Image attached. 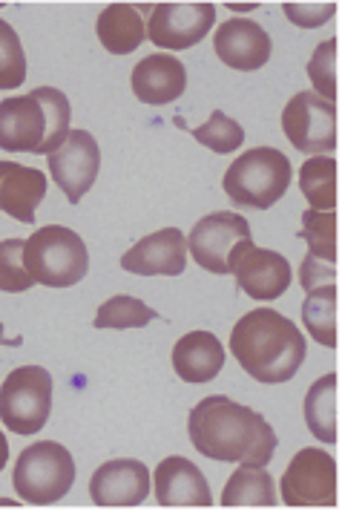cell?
<instances>
[{
  "instance_id": "7a4b0ae2",
  "label": "cell",
  "mask_w": 342,
  "mask_h": 512,
  "mask_svg": "<svg viewBox=\"0 0 342 512\" xmlns=\"http://www.w3.org/2000/svg\"><path fill=\"white\" fill-rule=\"evenodd\" d=\"M230 351L259 383H288L305 363L308 343L299 326L274 308H256L230 331Z\"/></svg>"
},
{
  "instance_id": "d4e9b609",
  "label": "cell",
  "mask_w": 342,
  "mask_h": 512,
  "mask_svg": "<svg viewBox=\"0 0 342 512\" xmlns=\"http://www.w3.org/2000/svg\"><path fill=\"white\" fill-rule=\"evenodd\" d=\"M337 159L314 156L299 170V187L311 210H337Z\"/></svg>"
},
{
  "instance_id": "1f68e13d",
  "label": "cell",
  "mask_w": 342,
  "mask_h": 512,
  "mask_svg": "<svg viewBox=\"0 0 342 512\" xmlns=\"http://www.w3.org/2000/svg\"><path fill=\"white\" fill-rule=\"evenodd\" d=\"M285 15L297 26L317 29L337 15V3H285Z\"/></svg>"
},
{
  "instance_id": "ffe728a7",
  "label": "cell",
  "mask_w": 342,
  "mask_h": 512,
  "mask_svg": "<svg viewBox=\"0 0 342 512\" xmlns=\"http://www.w3.org/2000/svg\"><path fill=\"white\" fill-rule=\"evenodd\" d=\"M144 12H153V6H147V3H110L98 15V24H95L98 41L104 44V49L113 55L136 52L147 38Z\"/></svg>"
},
{
  "instance_id": "3957f363",
  "label": "cell",
  "mask_w": 342,
  "mask_h": 512,
  "mask_svg": "<svg viewBox=\"0 0 342 512\" xmlns=\"http://www.w3.org/2000/svg\"><path fill=\"white\" fill-rule=\"evenodd\" d=\"M69 98L55 87L0 101V147L9 153H55L69 136Z\"/></svg>"
},
{
  "instance_id": "5bb4252c",
  "label": "cell",
  "mask_w": 342,
  "mask_h": 512,
  "mask_svg": "<svg viewBox=\"0 0 342 512\" xmlns=\"http://www.w3.org/2000/svg\"><path fill=\"white\" fill-rule=\"evenodd\" d=\"M121 268L136 277H179L187 268V236L179 228L150 233L121 256Z\"/></svg>"
},
{
  "instance_id": "e0dca14e",
  "label": "cell",
  "mask_w": 342,
  "mask_h": 512,
  "mask_svg": "<svg viewBox=\"0 0 342 512\" xmlns=\"http://www.w3.org/2000/svg\"><path fill=\"white\" fill-rule=\"evenodd\" d=\"M156 501L161 507H210L213 495L202 469L182 455L156 466Z\"/></svg>"
},
{
  "instance_id": "8fae6325",
  "label": "cell",
  "mask_w": 342,
  "mask_h": 512,
  "mask_svg": "<svg viewBox=\"0 0 342 512\" xmlns=\"http://www.w3.org/2000/svg\"><path fill=\"white\" fill-rule=\"evenodd\" d=\"M251 239V225L245 216L219 210L199 219L187 236L190 256L210 274H230V259L239 242Z\"/></svg>"
},
{
  "instance_id": "e575fe53",
  "label": "cell",
  "mask_w": 342,
  "mask_h": 512,
  "mask_svg": "<svg viewBox=\"0 0 342 512\" xmlns=\"http://www.w3.org/2000/svg\"><path fill=\"white\" fill-rule=\"evenodd\" d=\"M23 343V337H6L3 334V326H0V346H12V349H18Z\"/></svg>"
},
{
  "instance_id": "9c48e42d",
  "label": "cell",
  "mask_w": 342,
  "mask_h": 512,
  "mask_svg": "<svg viewBox=\"0 0 342 512\" xmlns=\"http://www.w3.org/2000/svg\"><path fill=\"white\" fill-rule=\"evenodd\" d=\"M279 487L288 507H337V461L325 449L308 446L294 455Z\"/></svg>"
},
{
  "instance_id": "8992f818",
  "label": "cell",
  "mask_w": 342,
  "mask_h": 512,
  "mask_svg": "<svg viewBox=\"0 0 342 512\" xmlns=\"http://www.w3.org/2000/svg\"><path fill=\"white\" fill-rule=\"evenodd\" d=\"M12 484L26 504L46 507L61 501L75 484L72 452L55 441H38L26 446L12 472Z\"/></svg>"
},
{
  "instance_id": "30bf717a",
  "label": "cell",
  "mask_w": 342,
  "mask_h": 512,
  "mask_svg": "<svg viewBox=\"0 0 342 512\" xmlns=\"http://www.w3.org/2000/svg\"><path fill=\"white\" fill-rule=\"evenodd\" d=\"M230 274L236 285L256 303H274L291 285L288 259L268 248H256L253 239L236 245L233 259H230Z\"/></svg>"
},
{
  "instance_id": "4dcf8cb0",
  "label": "cell",
  "mask_w": 342,
  "mask_h": 512,
  "mask_svg": "<svg viewBox=\"0 0 342 512\" xmlns=\"http://www.w3.org/2000/svg\"><path fill=\"white\" fill-rule=\"evenodd\" d=\"M23 245H26L23 239L0 242V291L6 294H23L35 285L23 262Z\"/></svg>"
},
{
  "instance_id": "6da1fadb",
  "label": "cell",
  "mask_w": 342,
  "mask_h": 512,
  "mask_svg": "<svg viewBox=\"0 0 342 512\" xmlns=\"http://www.w3.org/2000/svg\"><path fill=\"white\" fill-rule=\"evenodd\" d=\"M187 432L196 452L219 464L265 466L276 452L274 426L256 409L225 395H210L196 403Z\"/></svg>"
},
{
  "instance_id": "cb8c5ba5",
  "label": "cell",
  "mask_w": 342,
  "mask_h": 512,
  "mask_svg": "<svg viewBox=\"0 0 342 512\" xmlns=\"http://www.w3.org/2000/svg\"><path fill=\"white\" fill-rule=\"evenodd\" d=\"M274 475L265 466H239L222 492L225 507H276Z\"/></svg>"
},
{
  "instance_id": "4316f807",
  "label": "cell",
  "mask_w": 342,
  "mask_h": 512,
  "mask_svg": "<svg viewBox=\"0 0 342 512\" xmlns=\"http://www.w3.org/2000/svg\"><path fill=\"white\" fill-rule=\"evenodd\" d=\"M340 41L337 38H328L322 41L320 47L314 49L311 61H308V78L314 84V93L322 95L325 101H334L337 104V95H340Z\"/></svg>"
},
{
  "instance_id": "d6986e66",
  "label": "cell",
  "mask_w": 342,
  "mask_h": 512,
  "mask_svg": "<svg viewBox=\"0 0 342 512\" xmlns=\"http://www.w3.org/2000/svg\"><path fill=\"white\" fill-rule=\"evenodd\" d=\"M44 196L46 176L41 170L18 162H0V213L32 225Z\"/></svg>"
},
{
  "instance_id": "4fadbf2b",
  "label": "cell",
  "mask_w": 342,
  "mask_h": 512,
  "mask_svg": "<svg viewBox=\"0 0 342 512\" xmlns=\"http://www.w3.org/2000/svg\"><path fill=\"white\" fill-rule=\"evenodd\" d=\"M46 159L55 185L64 190L72 205H78L90 193L101 170V150L90 130H69L67 141Z\"/></svg>"
},
{
  "instance_id": "603a6c76",
  "label": "cell",
  "mask_w": 342,
  "mask_h": 512,
  "mask_svg": "<svg viewBox=\"0 0 342 512\" xmlns=\"http://www.w3.org/2000/svg\"><path fill=\"white\" fill-rule=\"evenodd\" d=\"M302 323L320 346L337 349V343H340V331H337L340 326V288H337V282L308 291V297L302 303Z\"/></svg>"
},
{
  "instance_id": "ac0fdd59",
  "label": "cell",
  "mask_w": 342,
  "mask_h": 512,
  "mask_svg": "<svg viewBox=\"0 0 342 512\" xmlns=\"http://www.w3.org/2000/svg\"><path fill=\"white\" fill-rule=\"evenodd\" d=\"M187 90V70L176 55H147L133 67V93L141 104H170Z\"/></svg>"
},
{
  "instance_id": "277c9868",
  "label": "cell",
  "mask_w": 342,
  "mask_h": 512,
  "mask_svg": "<svg viewBox=\"0 0 342 512\" xmlns=\"http://www.w3.org/2000/svg\"><path fill=\"white\" fill-rule=\"evenodd\" d=\"M23 262L32 280L46 288H72L90 271V251L72 228L46 225L26 239Z\"/></svg>"
},
{
  "instance_id": "836d02e7",
  "label": "cell",
  "mask_w": 342,
  "mask_h": 512,
  "mask_svg": "<svg viewBox=\"0 0 342 512\" xmlns=\"http://www.w3.org/2000/svg\"><path fill=\"white\" fill-rule=\"evenodd\" d=\"M9 464V441L3 438V432H0V472H3V466Z\"/></svg>"
},
{
  "instance_id": "7402d4cb",
  "label": "cell",
  "mask_w": 342,
  "mask_h": 512,
  "mask_svg": "<svg viewBox=\"0 0 342 512\" xmlns=\"http://www.w3.org/2000/svg\"><path fill=\"white\" fill-rule=\"evenodd\" d=\"M337 406H340V377L334 372L322 374L320 380L305 395V423L311 435L322 443H340L337 426Z\"/></svg>"
},
{
  "instance_id": "7c38bea8",
  "label": "cell",
  "mask_w": 342,
  "mask_h": 512,
  "mask_svg": "<svg viewBox=\"0 0 342 512\" xmlns=\"http://www.w3.org/2000/svg\"><path fill=\"white\" fill-rule=\"evenodd\" d=\"M213 24V3H153L147 38L161 49H190L205 41Z\"/></svg>"
},
{
  "instance_id": "ba28073f",
  "label": "cell",
  "mask_w": 342,
  "mask_h": 512,
  "mask_svg": "<svg viewBox=\"0 0 342 512\" xmlns=\"http://www.w3.org/2000/svg\"><path fill=\"white\" fill-rule=\"evenodd\" d=\"M282 130L288 141L305 156L334 153L337 136V104L325 101L322 95L302 90L282 110Z\"/></svg>"
},
{
  "instance_id": "8d00e7d4",
  "label": "cell",
  "mask_w": 342,
  "mask_h": 512,
  "mask_svg": "<svg viewBox=\"0 0 342 512\" xmlns=\"http://www.w3.org/2000/svg\"><path fill=\"white\" fill-rule=\"evenodd\" d=\"M0 504H3V507H15L18 501H12V498H0Z\"/></svg>"
},
{
  "instance_id": "f1b7e54d",
  "label": "cell",
  "mask_w": 342,
  "mask_h": 512,
  "mask_svg": "<svg viewBox=\"0 0 342 512\" xmlns=\"http://www.w3.org/2000/svg\"><path fill=\"white\" fill-rule=\"evenodd\" d=\"M193 139L199 141V144H205V147H210V150L219 153V156H228L236 147H242L245 130H242L239 121H233L230 116H225L222 110H213L205 124L193 130Z\"/></svg>"
},
{
  "instance_id": "2e32d148",
  "label": "cell",
  "mask_w": 342,
  "mask_h": 512,
  "mask_svg": "<svg viewBox=\"0 0 342 512\" xmlns=\"http://www.w3.org/2000/svg\"><path fill=\"white\" fill-rule=\"evenodd\" d=\"M150 495V472L141 461L118 458L95 469L90 498L95 507H138Z\"/></svg>"
},
{
  "instance_id": "d6a6232c",
  "label": "cell",
  "mask_w": 342,
  "mask_h": 512,
  "mask_svg": "<svg viewBox=\"0 0 342 512\" xmlns=\"http://www.w3.org/2000/svg\"><path fill=\"white\" fill-rule=\"evenodd\" d=\"M334 280H337V265H328V262H322L317 256H305L302 259L299 285H302L305 294L314 291V288H320V285H331Z\"/></svg>"
},
{
  "instance_id": "f546056e",
  "label": "cell",
  "mask_w": 342,
  "mask_h": 512,
  "mask_svg": "<svg viewBox=\"0 0 342 512\" xmlns=\"http://www.w3.org/2000/svg\"><path fill=\"white\" fill-rule=\"evenodd\" d=\"M26 81V52L12 26L0 18V90H18Z\"/></svg>"
},
{
  "instance_id": "9a60e30c",
  "label": "cell",
  "mask_w": 342,
  "mask_h": 512,
  "mask_svg": "<svg viewBox=\"0 0 342 512\" xmlns=\"http://www.w3.org/2000/svg\"><path fill=\"white\" fill-rule=\"evenodd\" d=\"M213 49L222 64H228L236 72H256L271 61L274 41L265 32V26L248 18H230L216 29Z\"/></svg>"
},
{
  "instance_id": "5b68a950",
  "label": "cell",
  "mask_w": 342,
  "mask_h": 512,
  "mask_svg": "<svg viewBox=\"0 0 342 512\" xmlns=\"http://www.w3.org/2000/svg\"><path fill=\"white\" fill-rule=\"evenodd\" d=\"M291 162L276 147H253L230 164L225 173V193L236 208L268 210L285 196L291 185Z\"/></svg>"
},
{
  "instance_id": "52a82bcc",
  "label": "cell",
  "mask_w": 342,
  "mask_h": 512,
  "mask_svg": "<svg viewBox=\"0 0 342 512\" xmlns=\"http://www.w3.org/2000/svg\"><path fill=\"white\" fill-rule=\"evenodd\" d=\"M52 412V377L41 366H21L0 386V418L15 435H38Z\"/></svg>"
},
{
  "instance_id": "d590c367",
  "label": "cell",
  "mask_w": 342,
  "mask_h": 512,
  "mask_svg": "<svg viewBox=\"0 0 342 512\" xmlns=\"http://www.w3.org/2000/svg\"><path fill=\"white\" fill-rule=\"evenodd\" d=\"M256 3H228V9H239V12H245V9H253Z\"/></svg>"
},
{
  "instance_id": "484cf974",
  "label": "cell",
  "mask_w": 342,
  "mask_h": 512,
  "mask_svg": "<svg viewBox=\"0 0 342 512\" xmlns=\"http://www.w3.org/2000/svg\"><path fill=\"white\" fill-rule=\"evenodd\" d=\"M299 236L308 242V256H317L328 265H337L340 245H337V210H305Z\"/></svg>"
},
{
  "instance_id": "44dd1931",
  "label": "cell",
  "mask_w": 342,
  "mask_h": 512,
  "mask_svg": "<svg viewBox=\"0 0 342 512\" xmlns=\"http://www.w3.org/2000/svg\"><path fill=\"white\" fill-rule=\"evenodd\" d=\"M225 366V349L216 334L190 331L173 349V369L184 383H210Z\"/></svg>"
},
{
  "instance_id": "83f0119b",
  "label": "cell",
  "mask_w": 342,
  "mask_h": 512,
  "mask_svg": "<svg viewBox=\"0 0 342 512\" xmlns=\"http://www.w3.org/2000/svg\"><path fill=\"white\" fill-rule=\"evenodd\" d=\"M153 320H159V314L147 303H141L136 297H124L118 294L113 300L98 308L95 314V328H144Z\"/></svg>"
}]
</instances>
